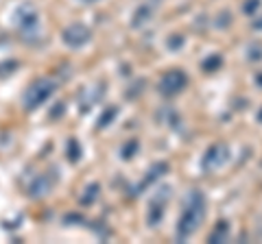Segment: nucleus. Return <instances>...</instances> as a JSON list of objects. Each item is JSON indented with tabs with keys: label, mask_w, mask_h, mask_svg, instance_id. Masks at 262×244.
Wrapping results in <instances>:
<instances>
[{
	"label": "nucleus",
	"mask_w": 262,
	"mask_h": 244,
	"mask_svg": "<svg viewBox=\"0 0 262 244\" xmlns=\"http://www.w3.org/2000/svg\"><path fill=\"white\" fill-rule=\"evenodd\" d=\"M203 216H206V199H203V194L199 192V190H192V192L186 196V207H183V214L179 218L177 236L188 238L190 233H195L197 227L201 225Z\"/></svg>",
	"instance_id": "f257e3e1"
},
{
	"label": "nucleus",
	"mask_w": 262,
	"mask_h": 244,
	"mask_svg": "<svg viewBox=\"0 0 262 244\" xmlns=\"http://www.w3.org/2000/svg\"><path fill=\"white\" fill-rule=\"evenodd\" d=\"M186 83H188L186 74L179 72V70H171V72H166L164 77H162L160 92L164 94V96H175V94H179L181 89L186 87Z\"/></svg>",
	"instance_id": "f03ea898"
},
{
	"label": "nucleus",
	"mask_w": 262,
	"mask_h": 244,
	"mask_svg": "<svg viewBox=\"0 0 262 244\" xmlns=\"http://www.w3.org/2000/svg\"><path fill=\"white\" fill-rule=\"evenodd\" d=\"M221 63H223V59H221V57H218V55H212V57H210V59H206V61H203V68H206L208 72H212V70H217V68L221 66Z\"/></svg>",
	"instance_id": "7ed1b4c3"
},
{
	"label": "nucleus",
	"mask_w": 262,
	"mask_h": 244,
	"mask_svg": "<svg viewBox=\"0 0 262 244\" xmlns=\"http://www.w3.org/2000/svg\"><path fill=\"white\" fill-rule=\"evenodd\" d=\"M225 236H227V222H221V227H217V231H214L212 233V238H210V240H217V238H218V240H225Z\"/></svg>",
	"instance_id": "20e7f679"
},
{
	"label": "nucleus",
	"mask_w": 262,
	"mask_h": 244,
	"mask_svg": "<svg viewBox=\"0 0 262 244\" xmlns=\"http://www.w3.org/2000/svg\"><path fill=\"white\" fill-rule=\"evenodd\" d=\"M146 18H151V9H149V7H142V9L138 11V18L133 20V26H138V24L142 22V20H146Z\"/></svg>",
	"instance_id": "39448f33"
},
{
	"label": "nucleus",
	"mask_w": 262,
	"mask_h": 244,
	"mask_svg": "<svg viewBox=\"0 0 262 244\" xmlns=\"http://www.w3.org/2000/svg\"><path fill=\"white\" fill-rule=\"evenodd\" d=\"M258 7H260V0H247V2H245V13L251 15Z\"/></svg>",
	"instance_id": "423d86ee"
},
{
	"label": "nucleus",
	"mask_w": 262,
	"mask_h": 244,
	"mask_svg": "<svg viewBox=\"0 0 262 244\" xmlns=\"http://www.w3.org/2000/svg\"><path fill=\"white\" fill-rule=\"evenodd\" d=\"M179 44H183V37H179V35H177V37H171V48H173V50H177V46H179Z\"/></svg>",
	"instance_id": "0eeeda50"
}]
</instances>
